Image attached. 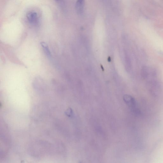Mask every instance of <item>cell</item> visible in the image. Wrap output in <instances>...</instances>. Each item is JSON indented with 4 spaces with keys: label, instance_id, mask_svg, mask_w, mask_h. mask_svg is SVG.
Returning a JSON list of instances; mask_svg holds the SVG:
<instances>
[{
    "label": "cell",
    "instance_id": "cell-4",
    "mask_svg": "<svg viewBox=\"0 0 163 163\" xmlns=\"http://www.w3.org/2000/svg\"><path fill=\"white\" fill-rule=\"evenodd\" d=\"M84 5V0H77L75 5L76 12L79 15L83 13Z\"/></svg>",
    "mask_w": 163,
    "mask_h": 163
},
{
    "label": "cell",
    "instance_id": "cell-2",
    "mask_svg": "<svg viewBox=\"0 0 163 163\" xmlns=\"http://www.w3.org/2000/svg\"><path fill=\"white\" fill-rule=\"evenodd\" d=\"M123 100L131 108L132 111L135 114H140V112L138 108L137 102L135 99L131 95H125L123 96Z\"/></svg>",
    "mask_w": 163,
    "mask_h": 163
},
{
    "label": "cell",
    "instance_id": "cell-3",
    "mask_svg": "<svg viewBox=\"0 0 163 163\" xmlns=\"http://www.w3.org/2000/svg\"><path fill=\"white\" fill-rule=\"evenodd\" d=\"M27 18L29 23L32 25H35L38 23V17L37 14L35 12L29 13L27 15Z\"/></svg>",
    "mask_w": 163,
    "mask_h": 163
},
{
    "label": "cell",
    "instance_id": "cell-5",
    "mask_svg": "<svg viewBox=\"0 0 163 163\" xmlns=\"http://www.w3.org/2000/svg\"><path fill=\"white\" fill-rule=\"evenodd\" d=\"M73 114V111L72 110L71 108H69L68 109L67 112V114L69 116H71Z\"/></svg>",
    "mask_w": 163,
    "mask_h": 163
},
{
    "label": "cell",
    "instance_id": "cell-6",
    "mask_svg": "<svg viewBox=\"0 0 163 163\" xmlns=\"http://www.w3.org/2000/svg\"><path fill=\"white\" fill-rule=\"evenodd\" d=\"M111 58H110V57H109L108 58V61L109 62H110V61H111Z\"/></svg>",
    "mask_w": 163,
    "mask_h": 163
},
{
    "label": "cell",
    "instance_id": "cell-1",
    "mask_svg": "<svg viewBox=\"0 0 163 163\" xmlns=\"http://www.w3.org/2000/svg\"><path fill=\"white\" fill-rule=\"evenodd\" d=\"M141 76L143 79L150 81L156 78L157 71L154 69L147 66H144L141 70Z\"/></svg>",
    "mask_w": 163,
    "mask_h": 163
}]
</instances>
